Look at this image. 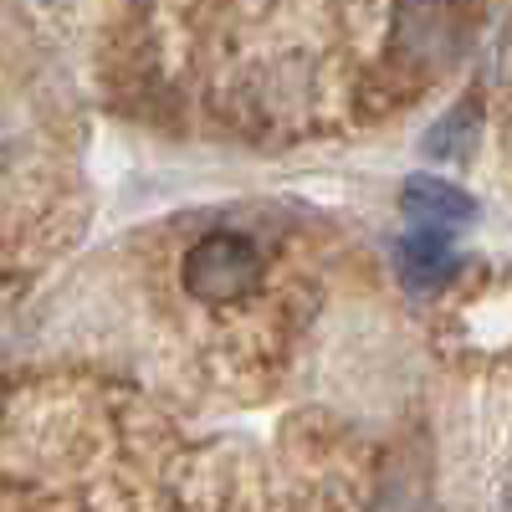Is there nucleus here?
Listing matches in <instances>:
<instances>
[{
    "label": "nucleus",
    "mask_w": 512,
    "mask_h": 512,
    "mask_svg": "<svg viewBox=\"0 0 512 512\" xmlns=\"http://www.w3.org/2000/svg\"><path fill=\"white\" fill-rule=\"evenodd\" d=\"M482 139V98H461L451 113H441L431 128L420 134L425 159H466Z\"/></svg>",
    "instance_id": "nucleus-5"
},
{
    "label": "nucleus",
    "mask_w": 512,
    "mask_h": 512,
    "mask_svg": "<svg viewBox=\"0 0 512 512\" xmlns=\"http://www.w3.org/2000/svg\"><path fill=\"white\" fill-rule=\"evenodd\" d=\"M395 36H400V52H410L415 62L446 57V47H451L446 0H400L395 6Z\"/></svg>",
    "instance_id": "nucleus-4"
},
{
    "label": "nucleus",
    "mask_w": 512,
    "mask_h": 512,
    "mask_svg": "<svg viewBox=\"0 0 512 512\" xmlns=\"http://www.w3.org/2000/svg\"><path fill=\"white\" fill-rule=\"evenodd\" d=\"M262 282V251L241 231H210L185 251V287L200 303H236Z\"/></svg>",
    "instance_id": "nucleus-1"
},
{
    "label": "nucleus",
    "mask_w": 512,
    "mask_h": 512,
    "mask_svg": "<svg viewBox=\"0 0 512 512\" xmlns=\"http://www.w3.org/2000/svg\"><path fill=\"white\" fill-rule=\"evenodd\" d=\"M395 262H400V277H405L410 292H436V287H446V282L456 277L461 256H456V246H451V231H425V226H415L410 236H400Z\"/></svg>",
    "instance_id": "nucleus-3"
},
{
    "label": "nucleus",
    "mask_w": 512,
    "mask_h": 512,
    "mask_svg": "<svg viewBox=\"0 0 512 512\" xmlns=\"http://www.w3.org/2000/svg\"><path fill=\"white\" fill-rule=\"evenodd\" d=\"M47 6H57V0H47Z\"/></svg>",
    "instance_id": "nucleus-7"
},
{
    "label": "nucleus",
    "mask_w": 512,
    "mask_h": 512,
    "mask_svg": "<svg viewBox=\"0 0 512 512\" xmlns=\"http://www.w3.org/2000/svg\"><path fill=\"white\" fill-rule=\"evenodd\" d=\"M400 210L425 231H461L477 221V200L441 175H410L400 185Z\"/></svg>",
    "instance_id": "nucleus-2"
},
{
    "label": "nucleus",
    "mask_w": 512,
    "mask_h": 512,
    "mask_svg": "<svg viewBox=\"0 0 512 512\" xmlns=\"http://www.w3.org/2000/svg\"><path fill=\"white\" fill-rule=\"evenodd\" d=\"M497 512H512V477H507V487H502V502H497Z\"/></svg>",
    "instance_id": "nucleus-6"
}]
</instances>
